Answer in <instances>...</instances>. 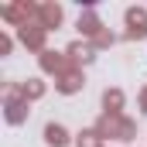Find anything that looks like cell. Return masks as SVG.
Masks as SVG:
<instances>
[]
</instances>
